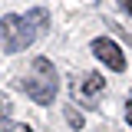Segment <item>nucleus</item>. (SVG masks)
I'll use <instances>...</instances> for the list:
<instances>
[{
  "label": "nucleus",
  "mask_w": 132,
  "mask_h": 132,
  "mask_svg": "<svg viewBox=\"0 0 132 132\" xmlns=\"http://www.w3.org/2000/svg\"><path fill=\"white\" fill-rule=\"evenodd\" d=\"M46 27H50V13L43 7H36V10H30L23 16L7 13L0 20V43H3L7 53H20V50L30 46L40 33H46Z\"/></svg>",
  "instance_id": "obj_1"
},
{
  "label": "nucleus",
  "mask_w": 132,
  "mask_h": 132,
  "mask_svg": "<svg viewBox=\"0 0 132 132\" xmlns=\"http://www.w3.org/2000/svg\"><path fill=\"white\" fill-rule=\"evenodd\" d=\"M20 89L36 102V106H50L56 89H60V76H56V66L50 63L46 56H36L27 73V79H20Z\"/></svg>",
  "instance_id": "obj_2"
},
{
  "label": "nucleus",
  "mask_w": 132,
  "mask_h": 132,
  "mask_svg": "<svg viewBox=\"0 0 132 132\" xmlns=\"http://www.w3.org/2000/svg\"><path fill=\"white\" fill-rule=\"evenodd\" d=\"M73 93H76L89 109H96V99L106 93V79H102V73H86L82 79L73 82Z\"/></svg>",
  "instance_id": "obj_3"
},
{
  "label": "nucleus",
  "mask_w": 132,
  "mask_h": 132,
  "mask_svg": "<svg viewBox=\"0 0 132 132\" xmlns=\"http://www.w3.org/2000/svg\"><path fill=\"white\" fill-rule=\"evenodd\" d=\"M93 53H96L99 63H106V69H112V73H122V69H126V56H122V50L116 46L109 36L93 40Z\"/></svg>",
  "instance_id": "obj_4"
},
{
  "label": "nucleus",
  "mask_w": 132,
  "mask_h": 132,
  "mask_svg": "<svg viewBox=\"0 0 132 132\" xmlns=\"http://www.w3.org/2000/svg\"><path fill=\"white\" fill-rule=\"evenodd\" d=\"M13 126V102L7 93H0V132H10Z\"/></svg>",
  "instance_id": "obj_5"
},
{
  "label": "nucleus",
  "mask_w": 132,
  "mask_h": 132,
  "mask_svg": "<svg viewBox=\"0 0 132 132\" xmlns=\"http://www.w3.org/2000/svg\"><path fill=\"white\" fill-rule=\"evenodd\" d=\"M63 116H66V122H69L73 129H82V126H86V116H82L76 106H63Z\"/></svg>",
  "instance_id": "obj_6"
},
{
  "label": "nucleus",
  "mask_w": 132,
  "mask_h": 132,
  "mask_svg": "<svg viewBox=\"0 0 132 132\" xmlns=\"http://www.w3.org/2000/svg\"><path fill=\"white\" fill-rule=\"evenodd\" d=\"M109 27H116V33H119L126 43H132V27H119V23H109Z\"/></svg>",
  "instance_id": "obj_7"
},
{
  "label": "nucleus",
  "mask_w": 132,
  "mask_h": 132,
  "mask_svg": "<svg viewBox=\"0 0 132 132\" xmlns=\"http://www.w3.org/2000/svg\"><path fill=\"white\" fill-rule=\"evenodd\" d=\"M126 122L132 126V99H126Z\"/></svg>",
  "instance_id": "obj_8"
},
{
  "label": "nucleus",
  "mask_w": 132,
  "mask_h": 132,
  "mask_svg": "<svg viewBox=\"0 0 132 132\" xmlns=\"http://www.w3.org/2000/svg\"><path fill=\"white\" fill-rule=\"evenodd\" d=\"M119 7H122V10H126V13L132 16V0H119Z\"/></svg>",
  "instance_id": "obj_9"
},
{
  "label": "nucleus",
  "mask_w": 132,
  "mask_h": 132,
  "mask_svg": "<svg viewBox=\"0 0 132 132\" xmlns=\"http://www.w3.org/2000/svg\"><path fill=\"white\" fill-rule=\"evenodd\" d=\"M96 132H119V129H116V126H99Z\"/></svg>",
  "instance_id": "obj_10"
},
{
  "label": "nucleus",
  "mask_w": 132,
  "mask_h": 132,
  "mask_svg": "<svg viewBox=\"0 0 132 132\" xmlns=\"http://www.w3.org/2000/svg\"><path fill=\"white\" fill-rule=\"evenodd\" d=\"M20 132H33V129H30V126H23V129H20Z\"/></svg>",
  "instance_id": "obj_11"
}]
</instances>
